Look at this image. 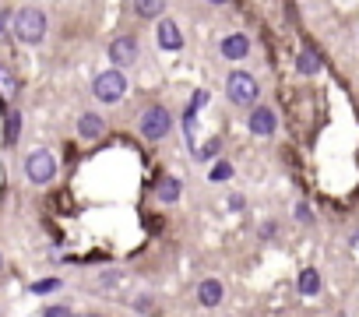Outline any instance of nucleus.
<instances>
[{
  "label": "nucleus",
  "instance_id": "423d86ee",
  "mask_svg": "<svg viewBox=\"0 0 359 317\" xmlns=\"http://www.w3.org/2000/svg\"><path fill=\"white\" fill-rule=\"evenodd\" d=\"M137 57H141V46H137V39L134 36H116L113 43H109V64L113 67H134L137 64Z\"/></svg>",
  "mask_w": 359,
  "mask_h": 317
},
{
  "label": "nucleus",
  "instance_id": "0eeeda50",
  "mask_svg": "<svg viewBox=\"0 0 359 317\" xmlns=\"http://www.w3.org/2000/svg\"><path fill=\"white\" fill-rule=\"evenodd\" d=\"M247 130H250L254 137H271V134L278 130V113H275L271 106H254V109L247 113Z\"/></svg>",
  "mask_w": 359,
  "mask_h": 317
},
{
  "label": "nucleus",
  "instance_id": "f3484780",
  "mask_svg": "<svg viewBox=\"0 0 359 317\" xmlns=\"http://www.w3.org/2000/svg\"><path fill=\"white\" fill-rule=\"evenodd\" d=\"M15 92H18V81H15V74L8 71V67H0V99H15Z\"/></svg>",
  "mask_w": 359,
  "mask_h": 317
},
{
  "label": "nucleus",
  "instance_id": "6ab92c4d",
  "mask_svg": "<svg viewBox=\"0 0 359 317\" xmlns=\"http://www.w3.org/2000/svg\"><path fill=\"white\" fill-rule=\"evenodd\" d=\"M60 289V278H43V282H32V292H57Z\"/></svg>",
  "mask_w": 359,
  "mask_h": 317
},
{
  "label": "nucleus",
  "instance_id": "4be33fe9",
  "mask_svg": "<svg viewBox=\"0 0 359 317\" xmlns=\"http://www.w3.org/2000/svg\"><path fill=\"white\" fill-rule=\"evenodd\" d=\"M120 282V271H109V275H102V285H116Z\"/></svg>",
  "mask_w": 359,
  "mask_h": 317
},
{
  "label": "nucleus",
  "instance_id": "ddd939ff",
  "mask_svg": "<svg viewBox=\"0 0 359 317\" xmlns=\"http://www.w3.org/2000/svg\"><path fill=\"white\" fill-rule=\"evenodd\" d=\"M130 4H134V15L144 22L162 18V11H165V0H130Z\"/></svg>",
  "mask_w": 359,
  "mask_h": 317
},
{
  "label": "nucleus",
  "instance_id": "f257e3e1",
  "mask_svg": "<svg viewBox=\"0 0 359 317\" xmlns=\"http://www.w3.org/2000/svg\"><path fill=\"white\" fill-rule=\"evenodd\" d=\"M15 39L25 46H39L46 39V15L39 8H22L15 15Z\"/></svg>",
  "mask_w": 359,
  "mask_h": 317
},
{
  "label": "nucleus",
  "instance_id": "4468645a",
  "mask_svg": "<svg viewBox=\"0 0 359 317\" xmlns=\"http://www.w3.org/2000/svg\"><path fill=\"white\" fill-rule=\"evenodd\" d=\"M180 180L176 177H162L158 184H155V194H158V201H165V205H172V201H180Z\"/></svg>",
  "mask_w": 359,
  "mask_h": 317
},
{
  "label": "nucleus",
  "instance_id": "2eb2a0df",
  "mask_svg": "<svg viewBox=\"0 0 359 317\" xmlns=\"http://www.w3.org/2000/svg\"><path fill=\"white\" fill-rule=\"evenodd\" d=\"M18 134H22V113L11 109L8 113V123H4V144H18Z\"/></svg>",
  "mask_w": 359,
  "mask_h": 317
},
{
  "label": "nucleus",
  "instance_id": "9d476101",
  "mask_svg": "<svg viewBox=\"0 0 359 317\" xmlns=\"http://www.w3.org/2000/svg\"><path fill=\"white\" fill-rule=\"evenodd\" d=\"M78 134H81L85 141H95V137L106 134V120H102L99 113H81V116H78Z\"/></svg>",
  "mask_w": 359,
  "mask_h": 317
},
{
  "label": "nucleus",
  "instance_id": "dca6fc26",
  "mask_svg": "<svg viewBox=\"0 0 359 317\" xmlns=\"http://www.w3.org/2000/svg\"><path fill=\"white\" fill-rule=\"evenodd\" d=\"M299 292H303V296H317V292H320V275H317L313 268H303V275H299Z\"/></svg>",
  "mask_w": 359,
  "mask_h": 317
},
{
  "label": "nucleus",
  "instance_id": "a211bd4d",
  "mask_svg": "<svg viewBox=\"0 0 359 317\" xmlns=\"http://www.w3.org/2000/svg\"><path fill=\"white\" fill-rule=\"evenodd\" d=\"M233 177V166L229 163H222V158H219V163H212V170H208V180L212 184H222V180H229Z\"/></svg>",
  "mask_w": 359,
  "mask_h": 317
},
{
  "label": "nucleus",
  "instance_id": "1a4fd4ad",
  "mask_svg": "<svg viewBox=\"0 0 359 317\" xmlns=\"http://www.w3.org/2000/svg\"><path fill=\"white\" fill-rule=\"evenodd\" d=\"M155 43H158V50H180L184 46V32H180V25L172 18H162L155 29Z\"/></svg>",
  "mask_w": 359,
  "mask_h": 317
},
{
  "label": "nucleus",
  "instance_id": "412c9836",
  "mask_svg": "<svg viewBox=\"0 0 359 317\" xmlns=\"http://www.w3.org/2000/svg\"><path fill=\"white\" fill-rule=\"evenodd\" d=\"M296 219H299V222H313V212H310V205H296Z\"/></svg>",
  "mask_w": 359,
  "mask_h": 317
},
{
  "label": "nucleus",
  "instance_id": "39448f33",
  "mask_svg": "<svg viewBox=\"0 0 359 317\" xmlns=\"http://www.w3.org/2000/svg\"><path fill=\"white\" fill-rule=\"evenodd\" d=\"M169 130H172V116H169L165 106H148V109L141 113V134H144L148 141H162Z\"/></svg>",
  "mask_w": 359,
  "mask_h": 317
},
{
  "label": "nucleus",
  "instance_id": "f8f14e48",
  "mask_svg": "<svg viewBox=\"0 0 359 317\" xmlns=\"http://www.w3.org/2000/svg\"><path fill=\"white\" fill-rule=\"evenodd\" d=\"M296 67H299V74H306V78H313L317 71H320V53L310 46V43H303V50H299V60H296Z\"/></svg>",
  "mask_w": 359,
  "mask_h": 317
},
{
  "label": "nucleus",
  "instance_id": "5701e85b",
  "mask_svg": "<svg viewBox=\"0 0 359 317\" xmlns=\"http://www.w3.org/2000/svg\"><path fill=\"white\" fill-rule=\"evenodd\" d=\"M208 4H212V8H222V4H229V0H208Z\"/></svg>",
  "mask_w": 359,
  "mask_h": 317
},
{
  "label": "nucleus",
  "instance_id": "20e7f679",
  "mask_svg": "<svg viewBox=\"0 0 359 317\" xmlns=\"http://www.w3.org/2000/svg\"><path fill=\"white\" fill-rule=\"evenodd\" d=\"M25 177L32 184H50L57 177V155L50 148H36L29 158H25Z\"/></svg>",
  "mask_w": 359,
  "mask_h": 317
},
{
  "label": "nucleus",
  "instance_id": "7ed1b4c3",
  "mask_svg": "<svg viewBox=\"0 0 359 317\" xmlns=\"http://www.w3.org/2000/svg\"><path fill=\"white\" fill-rule=\"evenodd\" d=\"M226 95H229V102L233 106H254L257 102V95H261V85H257V78L254 74H247V71H233L229 78H226Z\"/></svg>",
  "mask_w": 359,
  "mask_h": 317
},
{
  "label": "nucleus",
  "instance_id": "9b49d317",
  "mask_svg": "<svg viewBox=\"0 0 359 317\" xmlns=\"http://www.w3.org/2000/svg\"><path fill=\"white\" fill-rule=\"evenodd\" d=\"M222 296H226V289H222L219 278H205V282L198 285V303H201V306H219Z\"/></svg>",
  "mask_w": 359,
  "mask_h": 317
},
{
  "label": "nucleus",
  "instance_id": "f03ea898",
  "mask_svg": "<svg viewBox=\"0 0 359 317\" xmlns=\"http://www.w3.org/2000/svg\"><path fill=\"white\" fill-rule=\"evenodd\" d=\"M92 95H95L99 102H106V106L120 102V99L127 95V74H123L120 67H109V71L95 74V81H92Z\"/></svg>",
  "mask_w": 359,
  "mask_h": 317
},
{
  "label": "nucleus",
  "instance_id": "aec40b11",
  "mask_svg": "<svg viewBox=\"0 0 359 317\" xmlns=\"http://www.w3.org/2000/svg\"><path fill=\"white\" fill-rule=\"evenodd\" d=\"M43 317H74V313H71L67 306H46V310H43Z\"/></svg>",
  "mask_w": 359,
  "mask_h": 317
},
{
  "label": "nucleus",
  "instance_id": "6e6552de",
  "mask_svg": "<svg viewBox=\"0 0 359 317\" xmlns=\"http://www.w3.org/2000/svg\"><path fill=\"white\" fill-rule=\"evenodd\" d=\"M219 53H222V60H247L250 57V39L243 36V32H229L222 43H219Z\"/></svg>",
  "mask_w": 359,
  "mask_h": 317
}]
</instances>
